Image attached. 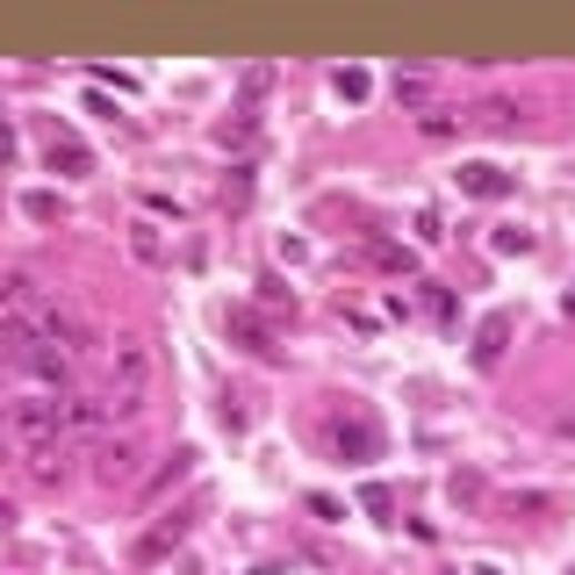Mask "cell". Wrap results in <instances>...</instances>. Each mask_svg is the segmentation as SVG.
<instances>
[{
  "label": "cell",
  "mask_w": 575,
  "mask_h": 575,
  "mask_svg": "<svg viewBox=\"0 0 575 575\" xmlns=\"http://www.w3.org/2000/svg\"><path fill=\"white\" fill-rule=\"evenodd\" d=\"M453 504H482V475H453Z\"/></svg>",
  "instance_id": "28"
},
{
  "label": "cell",
  "mask_w": 575,
  "mask_h": 575,
  "mask_svg": "<svg viewBox=\"0 0 575 575\" xmlns=\"http://www.w3.org/2000/svg\"><path fill=\"white\" fill-rule=\"evenodd\" d=\"M130 260H138V266H165V231L151 216L130 223Z\"/></svg>",
  "instance_id": "15"
},
{
  "label": "cell",
  "mask_w": 575,
  "mask_h": 575,
  "mask_svg": "<svg viewBox=\"0 0 575 575\" xmlns=\"http://www.w3.org/2000/svg\"><path fill=\"white\" fill-rule=\"evenodd\" d=\"M461 123H467V115H453V109H425V115H417V130H425L432 144H446V138H453V130H461Z\"/></svg>",
  "instance_id": "21"
},
{
  "label": "cell",
  "mask_w": 575,
  "mask_h": 575,
  "mask_svg": "<svg viewBox=\"0 0 575 575\" xmlns=\"http://www.w3.org/2000/svg\"><path fill=\"white\" fill-rule=\"evenodd\" d=\"M22 374L43 389V396H72V382H80V360H72V345L37 339V345L22 353Z\"/></svg>",
  "instance_id": "2"
},
{
  "label": "cell",
  "mask_w": 575,
  "mask_h": 575,
  "mask_svg": "<svg viewBox=\"0 0 575 575\" xmlns=\"http://www.w3.org/2000/svg\"><path fill=\"white\" fill-rule=\"evenodd\" d=\"M188 475H194V446H173L159 475H144V482H138V490H144V504H151V496H165L173 482H188Z\"/></svg>",
  "instance_id": "14"
},
{
  "label": "cell",
  "mask_w": 575,
  "mask_h": 575,
  "mask_svg": "<svg viewBox=\"0 0 575 575\" xmlns=\"http://www.w3.org/2000/svg\"><path fill=\"white\" fill-rule=\"evenodd\" d=\"M101 360H109V389H151V345L138 331H123V339L101 345Z\"/></svg>",
  "instance_id": "3"
},
{
  "label": "cell",
  "mask_w": 575,
  "mask_h": 575,
  "mask_svg": "<svg viewBox=\"0 0 575 575\" xmlns=\"http://www.w3.org/2000/svg\"><path fill=\"white\" fill-rule=\"evenodd\" d=\"M417 238H425V245H438V238H446V223H438V209H417Z\"/></svg>",
  "instance_id": "29"
},
{
  "label": "cell",
  "mask_w": 575,
  "mask_h": 575,
  "mask_svg": "<svg viewBox=\"0 0 575 575\" xmlns=\"http://www.w3.org/2000/svg\"><path fill=\"white\" fill-rule=\"evenodd\" d=\"M331 87H339L345 101H367V94H374V80H367L360 65H339V80H331Z\"/></svg>",
  "instance_id": "23"
},
{
  "label": "cell",
  "mask_w": 575,
  "mask_h": 575,
  "mask_svg": "<svg viewBox=\"0 0 575 575\" xmlns=\"http://www.w3.org/2000/svg\"><path fill=\"white\" fill-rule=\"evenodd\" d=\"M22 467L37 482H65V467H72V438H43V446H22Z\"/></svg>",
  "instance_id": "8"
},
{
  "label": "cell",
  "mask_w": 575,
  "mask_h": 575,
  "mask_svg": "<svg viewBox=\"0 0 575 575\" xmlns=\"http://www.w3.org/2000/svg\"><path fill=\"white\" fill-rule=\"evenodd\" d=\"M238 94H245V109H260V101L274 94V65H245V80H238Z\"/></svg>",
  "instance_id": "20"
},
{
  "label": "cell",
  "mask_w": 575,
  "mask_h": 575,
  "mask_svg": "<svg viewBox=\"0 0 575 575\" xmlns=\"http://www.w3.org/2000/svg\"><path fill=\"white\" fill-rule=\"evenodd\" d=\"M490 245H496V252H533V231H518V223H504V231H496Z\"/></svg>",
  "instance_id": "25"
},
{
  "label": "cell",
  "mask_w": 575,
  "mask_h": 575,
  "mask_svg": "<svg viewBox=\"0 0 575 575\" xmlns=\"http://www.w3.org/2000/svg\"><path fill=\"white\" fill-rule=\"evenodd\" d=\"M94 482H101V490H138V482H144L138 438H109V446L94 453Z\"/></svg>",
  "instance_id": "4"
},
{
  "label": "cell",
  "mask_w": 575,
  "mask_h": 575,
  "mask_svg": "<svg viewBox=\"0 0 575 575\" xmlns=\"http://www.w3.org/2000/svg\"><path fill=\"white\" fill-rule=\"evenodd\" d=\"M22 216H37V223H58V216H65V202H58L51 188H37V194H22Z\"/></svg>",
  "instance_id": "22"
},
{
  "label": "cell",
  "mask_w": 575,
  "mask_h": 575,
  "mask_svg": "<svg viewBox=\"0 0 575 575\" xmlns=\"http://www.w3.org/2000/svg\"><path fill=\"white\" fill-rule=\"evenodd\" d=\"M331 446L353 453V461H374V453H382V432H374L367 417H339V425H331Z\"/></svg>",
  "instance_id": "12"
},
{
  "label": "cell",
  "mask_w": 575,
  "mask_h": 575,
  "mask_svg": "<svg viewBox=\"0 0 575 575\" xmlns=\"http://www.w3.org/2000/svg\"><path fill=\"white\" fill-rule=\"evenodd\" d=\"M360 252H367L382 274H417V252L411 245H389V238H360Z\"/></svg>",
  "instance_id": "16"
},
{
  "label": "cell",
  "mask_w": 575,
  "mask_h": 575,
  "mask_svg": "<svg viewBox=\"0 0 575 575\" xmlns=\"http://www.w3.org/2000/svg\"><path fill=\"white\" fill-rule=\"evenodd\" d=\"M109 396V425H138L144 417V389H101Z\"/></svg>",
  "instance_id": "19"
},
{
  "label": "cell",
  "mask_w": 575,
  "mask_h": 575,
  "mask_svg": "<svg viewBox=\"0 0 575 575\" xmlns=\"http://www.w3.org/2000/svg\"><path fill=\"white\" fill-rule=\"evenodd\" d=\"M223 324H231V331H238V339H245V345H252V353H260V360H274V353H281V345H274V331H266V324H260V316H252V310H231V316H223Z\"/></svg>",
  "instance_id": "17"
},
{
  "label": "cell",
  "mask_w": 575,
  "mask_h": 575,
  "mask_svg": "<svg viewBox=\"0 0 575 575\" xmlns=\"http://www.w3.org/2000/svg\"><path fill=\"white\" fill-rule=\"evenodd\" d=\"M0 461H8V446H0Z\"/></svg>",
  "instance_id": "33"
},
{
  "label": "cell",
  "mask_w": 575,
  "mask_h": 575,
  "mask_svg": "<svg viewBox=\"0 0 575 575\" xmlns=\"http://www.w3.org/2000/svg\"><path fill=\"white\" fill-rule=\"evenodd\" d=\"M360 504H367V511H374V518H389V511H396V496H389V490H382V482H367V490H360Z\"/></svg>",
  "instance_id": "26"
},
{
  "label": "cell",
  "mask_w": 575,
  "mask_h": 575,
  "mask_svg": "<svg viewBox=\"0 0 575 575\" xmlns=\"http://www.w3.org/2000/svg\"><path fill=\"white\" fill-rule=\"evenodd\" d=\"M475 123H482V130H511V123H518V109H511V101H482Z\"/></svg>",
  "instance_id": "24"
},
{
  "label": "cell",
  "mask_w": 575,
  "mask_h": 575,
  "mask_svg": "<svg viewBox=\"0 0 575 575\" xmlns=\"http://www.w3.org/2000/svg\"><path fill=\"white\" fill-rule=\"evenodd\" d=\"M188 511H159V525H151V533L138 539V562H165V554H173L180 547V539H188Z\"/></svg>",
  "instance_id": "7"
},
{
  "label": "cell",
  "mask_w": 575,
  "mask_h": 575,
  "mask_svg": "<svg viewBox=\"0 0 575 575\" xmlns=\"http://www.w3.org/2000/svg\"><path fill=\"white\" fill-rule=\"evenodd\" d=\"M8 159H14V130L0 123V165H8Z\"/></svg>",
  "instance_id": "30"
},
{
  "label": "cell",
  "mask_w": 575,
  "mask_h": 575,
  "mask_svg": "<svg viewBox=\"0 0 575 575\" xmlns=\"http://www.w3.org/2000/svg\"><path fill=\"white\" fill-rule=\"evenodd\" d=\"M568 575H575V568H568Z\"/></svg>",
  "instance_id": "35"
},
{
  "label": "cell",
  "mask_w": 575,
  "mask_h": 575,
  "mask_svg": "<svg viewBox=\"0 0 575 575\" xmlns=\"http://www.w3.org/2000/svg\"><path fill=\"white\" fill-rule=\"evenodd\" d=\"M554 432H562V438H575V411H562V417H554Z\"/></svg>",
  "instance_id": "31"
},
{
  "label": "cell",
  "mask_w": 575,
  "mask_h": 575,
  "mask_svg": "<svg viewBox=\"0 0 575 575\" xmlns=\"http://www.w3.org/2000/svg\"><path fill=\"white\" fill-rule=\"evenodd\" d=\"M252 188H260V165H252V159H238L231 173H223V188H216L223 216H245V209H252Z\"/></svg>",
  "instance_id": "9"
},
{
  "label": "cell",
  "mask_w": 575,
  "mask_h": 575,
  "mask_svg": "<svg viewBox=\"0 0 575 575\" xmlns=\"http://www.w3.org/2000/svg\"><path fill=\"white\" fill-rule=\"evenodd\" d=\"M504 511L518 518V511H554V496H539V490H525V496H504Z\"/></svg>",
  "instance_id": "27"
},
{
  "label": "cell",
  "mask_w": 575,
  "mask_h": 575,
  "mask_svg": "<svg viewBox=\"0 0 575 575\" xmlns=\"http://www.w3.org/2000/svg\"><path fill=\"white\" fill-rule=\"evenodd\" d=\"M389 94H396V109H411V115L438 109V80H432V72H396V80H389Z\"/></svg>",
  "instance_id": "11"
},
{
  "label": "cell",
  "mask_w": 575,
  "mask_h": 575,
  "mask_svg": "<svg viewBox=\"0 0 575 575\" xmlns=\"http://www.w3.org/2000/svg\"><path fill=\"white\" fill-rule=\"evenodd\" d=\"M109 432V396L101 389H72L65 396V438H94Z\"/></svg>",
  "instance_id": "6"
},
{
  "label": "cell",
  "mask_w": 575,
  "mask_h": 575,
  "mask_svg": "<svg viewBox=\"0 0 575 575\" xmlns=\"http://www.w3.org/2000/svg\"><path fill=\"white\" fill-rule=\"evenodd\" d=\"M43 165H51V173H94V151H87L80 138H72L65 123H43Z\"/></svg>",
  "instance_id": "5"
},
{
  "label": "cell",
  "mask_w": 575,
  "mask_h": 575,
  "mask_svg": "<svg viewBox=\"0 0 575 575\" xmlns=\"http://www.w3.org/2000/svg\"><path fill=\"white\" fill-rule=\"evenodd\" d=\"M0 425H8L22 446H43V438H65V396H43V389H22V396L0 403Z\"/></svg>",
  "instance_id": "1"
},
{
  "label": "cell",
  "mask_w": 575,
  "mask_h": 575,
  "mask_svg": "<svg viewBox=\"0 0 575 575\" xmlns=\"http://www.w3.org/2000/svg\"><path fill=\"white\" fill-rule=\"evenodd\" d=\"M568 310H575V295H568Z\"/></svg>",
  "instance_id": "34"
},
{
  "label": "cell",
  "mask_w": 575,
  "mask_h": 575,
  "mask_svg": "<svg viewBox=\"0 0 575 575\" xmlns=\"http://www.w3.org/2000/svg\"><path fill=\"white\" fill-rule=\"evenodd\" d=\"M504 345H511V310H490V316H482V331H475V367H496Z\"/></svg>",
  "instance_id": "13"
},
{
  "label": "cell",
  "mask_w": 575,
  "mask_h": 575,
  "mask_svg": "<svg viewBox=\"0 0 575 575\" xmlns=\"http://www.w3.org/2000/svg\"><path fill=\"white\" fill-rule=\"evenodd\" d=\"M461 194H475V202H504L511 173H504V165H490V159H475V165H461Z\"/></svg>",
  "instance_id": "10"
},
{
  "label": "cell",
  "mask_w": 575,
  "mask_h": 575,
  "mask_svg": "<svg viewBox=\"0 0 575 575\" xmlns=\"http://www.w3.org/2000/svg\"><path fill=\"white\" fill-rule=\"evenodd\" d=\"M14 533V504H0V539H8Z\"/></svg>",
  "instance_id": "32"
},
{
  "label": "cell",
  "mask_w": 575,
  "mask_h": 575,
  "mask_svg": "<svg viewBox=\"0 0 575 575\" xmlns=\"http://www.w3.org/2000/svg\"><path fill=\"white\" fill-rule=\"evenodd\" d=\"M252 138H260V109H238V115H231V123H223V130H216V144H223V151H245Z\"/></svg>",
  "instance_id": "18"
}]
</instances>
